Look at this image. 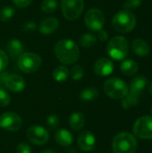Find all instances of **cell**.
Masks as SVG:
<instances>
[{"label": "cell", "instance_id": "cell-15", "mask_svg": "<svg viewBox=\"0 0 152 153\" xmlns=\"http://www.w3.org/2000/svg\"><path fill=\"white\" fill-rule=\"evenodd\" d=\"M59 26V22L55 17H47L41 21L39 26V30L41 34L49 35L55 32Z\"/></svg>", "mask_w": 152, "mask_h": 153}, {"label": "cell", "instance_id": "cell-8", "mask_svg": "<svg viewBox=\"0 0 152 153\" xmlns=\"http://www.w3.org/2000/svg\"><path fill=\"white\" fill-rule=\"evenodd\" d=\"M135 136L143 140L152 139V117L143 116L138 118L133 127Z\"/></svg>", "mask_w": 152, "mask_h": 153}, {"label": "cell", "instance_id": "cell-1", "mask_svg": "<svg viewBox=\"0 0 152 153\" xmlns=\"http://www.w3.org/2000/svg\"><path fill=\"white\" fill-rule=\"evenodd\" d=\"M54 52L58 61L64 65H73L76 63L80 57L78 45L69 39L58 40L54 47Z\"/></svg>", "mask_w": 152, "mask_h": 153}, {"label": "cell", "instance_id": "cell-13", "mask_svg": "<svg viewBox=\"0 0 152 153\" xmlns=\"http://www.w3.org/2000/svg\"><path fill=\"white\" fill-rule=\"evenodd\" d=\"M93 70L94 73L99 76H108L114 71V64L110 59L102 57L96 61L93 66Z\"/></svg>", "mask_w": 152, "mask_h": 153}, {"label": "cell", "instance_id": "cell-6", "mask_svg": "<svg viewBox=\"0 0 152 153\" xmlns=\"http://www.w3.org/2000/svg\"><path fill=\"white\" fill-rule=\"evenodd\" d=\"M42 59L39 55L32 52L22 53L17 58V65L19 69L25 74H32L39 70L41 66Z\"/></svg>", "mask_w": 152, "mask_h": 153}, {"label": "cell", "instance_id": "cell-28", "mask_svg": "<svg viewBox=\"0 0 152 153\" xmlns=\"http://www.w3.org/2000/svg\"><path fill=\"white\" fill-rule=\"evenodd\" d=\"M84 71L80 65H74L69 70V76L74 81H80L83 78Z\"/></svg>", "mask_w": 152, "mask_h": 153}, {"label": "cell", "instance_id": "cell-21", "mask_svg": "<svg viewBox=\"0 0 152 153\" xmlns=\"http://www.w3.org/2000/svg\"><path fill=\"white\" fill-rule=\"evenodd\" d=\"M99 95V92L96 88L88 87V88L83 89L81 91L79 95V99L82 102H90V101L97 100Z\"/></svg>", "mask_w": 152, "mask_h": 153}, {"label": "cell", "instance_id": "cell-18", "mask_svg": "<svg viewBox=\"0 0 152 153\" xmlns=\"http://www.w3.org/2000/svg\"><path fill=\"white\" fill-rule=\"evenodd\" d=\"M6 50L11 57L18 58L23 53V45L19 39H13L7 42Z\"/></svg>", "mask_w": 152, "mask_h": 153}, {"label": "cell", "instance_id": "cell-30", "mask_svg": "<svg viewBox=\"0 0 152 153\" xmlns=\"http://www.w3.org/2000/svg\"><path fill=\"white\" fill-rule=\"evenodd\" d=\"M47 125L49 129L54 130L59 125V117L56 115H50L47 118Z\"/></svg>", "mask_w": 152, "mask_h": 153}, {"label": "cell", "instance_id": "cell-9", "mask_svg": "<svg viewBox=\"0 0 152 153\" xmlns=\"http://www.w3.org/2000/svg\"><path fill=\"white\" fill-rule=\"evenodd\" d=\"M105 16L102 11L97 8L90 9L84 16V23L92 31H99L105 24Z\"/></svg>", "mask_w": 152, "mask_h": 153}, {"label": "cell", "instance_id": "cell-32", "mask_svg": "<svg viewBox=\"0 0 152 153\" xmlns=\"http://www.w3.org/2000/svg\"><path fill=\"white\" fill-rule=\"evenodd\" d=\"M8 65V56L4 51L0 50V72L4 71Z\"/></svg>", "mask_w": 152, "mask_h": 153}, {"label": "cell", "instance_id": "cell-4", "mask_svg": "<svg viewBox=\"0 0 152 153\" xmlns=\"http://www.w3.org/2000/svg\"><path fill=\"white\" fill-rule=\"evenodd\" d=\"M128 41L122 36H116L112 38L107 46V52L108 56L116 61L125 59L128 54Z\"/></svg>", "mask_w": 152, "mask_h": 153}, {"label": "cell", "instance_id": "cell-5", "mask_svg": "<svg viewBox=\"0 0 152 153\" xmlns=\"http://www.w3.org/2000/svg\"><path fill=\"white\" fill-rule=\"evenodd\" d=\"M105 93L113 100H122L129 91V88L122 79L113 77L107 80L103 86Z\"/></svg>", "mask_w": 152, "mask_h": 153}, {"label": "cell", "instance_id": "cell-3", "mask_svg": "<svg viewBox=\"0 0 152 153\" xmlns=\"http://www.w3.org/2000/svg\"><path fill=\"white\" fill-rule=\"evenodd\" d=\"M137 145V141L133 134L122 132L115 136L112 149L114 153H135Z\"/></svg>", "mask_w": 152, "mask_h": 153}, {"label": "cell", "instance_id": "cell-14", "mask_svg": "<svg viewBox=\"0 0 152 153\" xmlns=\"http://www.w3.org/2000/svg\"><path fill=\"white\" fill-rule=\"evenodd\" d=\"M25 85V81L21 75L13 74H9L5 83V88L13 92H21L24 90Z\"/></svg>", "mask_w": 152, "mask_h": 153}, {"label": "cell", "instance_id": "cell-23", "mask_svg": "<svg viewBox=\"0 0 152 153\" xmlns=\"http://www.w3.org/2000/svg\"><path fill=\"white\" fill-rule=\"evenodd\" d=\"M53 78L57 82H64L69 77V69L65 65H58L53 71Z\"/></svg>", "mask_w": 152, "mask_h": 153}, {"label": "cell", "instance_id": "cell-39", "mask_svg": "<svg viewBox=\"0 0 152 153\" xmlns=\"http://www.w3.org/2000/svg\"><path fill=\"white\" fill-rule=\"evenodd\" d=\"M149 91H150L151 95L152 96V82H151V84H150V87H149Z\"/></svg>", "mask_w": 152, "mask_h": 153}, {"label": "cell", "instance_id": "cell-12", "mask_svg": "<svg viewBox=\"0 0 152 153\" xmlns=\"http://www.w3.org/2000/svg\"><path fill=\"white\" fill-rule=\"evenodd\" d=\"M77 145L83 152H90L95 148L96 138L90 131H83L78 136Z\"/></svg>", "mask_w": 152, "mask_h": 153}, {"label": "cell", "instance_id": "cell-38", "mask_svg": "<svg viewBox=\"0 0 152 153\" xmlns=\"http://www.w3.org/2000/svg\"><path fill=\"white\" fill-rule=\"evenodd\" d=\"M40 153H57L56 151H54V150H50V149H47V150H44V151H42Z\"/></svg>", "mask_w": 152, "mask_h": 153}, {"label": "cell", "instance_id": "cell-2", "mask_svg": "<svg viewBox=\"0 0 152 153\" xmlns=\"http://www.w3.org/2000/svg\"><path fill=\"white\" fill-rule=\"evenodd\" d=\"M112 25L118 32L128 33L135 28L136 17L130 10L124 9L115 14L112 20Z\"/></svg>", "mask_w": 152, "mask_h": 153}, {"label": "cell", "instance_id": "cell-10", "mask_svg": "<svg viewBox=\"0 0 152 153\" xmlns=\"http://www.w3.org/2000/svg\"><path fill=\"white\" fill-rule=\"evenodd\" d=\"M22 126V117L14 112H4L0 117V127L8 132H16Z\"/></svg>", "mask_w": 152, "mask_h": 153}, {"label": "cell", "instance_id": "cell-33", "mask_svg": "<svg viewBox=\"0 0 152 153\" xmlns=\"http://www.w3.org/2000/svg\"><path fill=\"white\" fill-rule=\"evenodd\" d=\"M16 153H31V148L28 143H21L16 147Z\"/></svg>", "mask_w": 152, "mask_h": 153}, {"label": "cell", "instance_id": "cell-31", "mask_svg": "<svg viewBox=\"0 0 152 153\" xmlns=\"http://www.w3.org/2000/svg\"><path fill=\"white\" fill-rule=\"evenodd\" d=\"M142 1L143 0H125L124 3V7L127 10L136 9L142 4Z\"/></svg>", "mask_w": 152, "mask_h": 153}, {"label": "cell", "instance_id": "cell-19", "mask_svg": "<svg viewBox=\"0 0 152 153\" xmlns=\"http://www.w3.org/2000/svg\"><path fill=\"white\" fill-rule=\"evenodd\" d=\"M132 50L139 56H146L150 54V45L142 39H136L132 42Z\"/></svg>", "mask_w": 152, "mask_h": 153}, {"label": "cell", "instance_id": "cell-16", "mask_svg": "<svg viewBox=\"0 0 152 153\" xmlns=\"http://www.w3.org/2000/svg\"><path fill=\"white\" fill-rule=\"evenodd\" d=\"M148 83V79L144 75H139L134 77L131 82H130V89L129 91L130 93L141 96L143 91L145 90L146 86Z\"/></svg>", "mask_w": 152, "mask_h": 153}, {"label": "cell", "instance_id": "cell-25", "mask_svg": "<svg viewBox=\"0 0 152 153\" xmlns=\"http://www.w3.org/2000/svg\"><path fill=\"white\" fill-rule=\"evenodd\" d=\"M78 42L83 48H91L97 43V37L91 33H84L81 36Z\"/></svg>", "mask_w": 152, "mask_h": 153}, {"label": "cell", "instance_id": "cell-7", "mask_svg": "<svg viewBox=\"0 0 152 153\" xmlns=\"http://www.w3.org/2000/svg\"><path fill=\"white\" fill-rule=\"evenodd\" d=\"M61 10L64 17L68 21L77 20L83 12V0H61Z\"/></svg>", "mask_w": 152, "mask_h": 153}, {"label": "cell", "instance_id": "cell-35", "mask_svg": "<svg viewBox=\"0 0 152 153\" xmlns=\"http://www.w3.org/2000/svg\"><path fill=\"white\" fill-rule=\"evenodd\" d=\"M31 2H32V0H13V4L18 8H25Z\"/></svg>", "mask_w": 152, "mask_h": 153}, {"label": "cell", "instance_id": "cell-11", "mask_svg": "<svg viewBox=\"0 0 152 153\" xmlns=\"http://www.w3.org/2000/svg\"><path fill=\"white\" fill-rule=\"evenodd\" d=\"M27 138L35 145H44L49 140V133L40 126H32L27 130Z\"/></svg>", "mask_w": 152, "mask_h": 153}, {"label": "cell", "instance_id": "cell-27", "mask_svg": "<svg viewBox=\"0 0 152 153\" xmlns=\"http://www.w3.org/2000/svg\"><path fill=\"white\" fill-rule=\"evenodd\" d=\"M15 14V10L12 6H4L0 9V22H5L12 19Z\"/></svg>", "mask_w": 152, "mask_h": 153}, {"label": "cell", "instance_id": "cell-29", "mask_svg": "<svg viewBox=\"0 0 152 153\" xmlns=\"http://www.w3.org/2000/svg\"><path fill=\"white\" fill-rule=\"evenodd\" d=\"M10 101H11V98L8 92L4 89L0 88V107L8 106Z\"/></svg>", "mask_w": 152, "mask_h": 153}, {"label": "cell", "instance_id": "cell-34", "mask_svg": "<svg viewBox=\"0 0 152 153\" xmlns=\"http://www.w3.org/2000/svg\"><path fill=\"white\" fill-rule=\"evenodd\" d=\"M37 29V25L34 22H27L22 25V30L26 32L34 31Z\"/></svg>", "mask_w": 152, "mask_h": 153}, {"label": "cell", "instance_id": "cell-40", "mask_svg": "<svg viewBox=\"0 0 152 153\" xmlns=\"http://www.w3.org/2000/svg\"><path fill=\"white\" fill-rule=\"evenodd\" d=\"M151 113H152V107H151Z\"/></svg>", "mask_w": 152, "mask_h": 153}, {"label": "cell", "instance_id": "cell-37", "mask_svg": "<svg viewBox=\"0 0 152 153\" xmlns=\"http://www.w3.org/2000/svg\"><path fill=\"white\" fill-rule=\"evenodd\" d=\"M98 38L101 41H107L108 39V32L106 30L101 29V30H99L98 31Z\"/></svg>", "mask_w": 152, "mask_h": 153}, {"label": "cell", "instance_id": "cell-24", "mask_svg": "<svg viewBox=\"0 0 152 153\" xmlns=\"http://www.w3.org/2000/svg\"><path fill=\"white\" fill-rule=\"evenodd\" d=\"M140 102V96L128 92L125 97L122 99V107L125 109H128L136 107Z\"/></svg>", "mask_w": 152, "mask_h": 153}, {"label": "cell", "instance_id": "cell-20", "mask_svg": "<svg viewBox=\"0 0 152 153\" xmlns=\"http://www.w3.org/2000/svg\"><path fill=\"white\" fill-rule=\"evenodd\" d=\"M85 116L81 112H74L70 116L69 126L72 130L77 132L83 128L85 125Z\"/></svg>", "mask_w": 152, "mask_h": 153}, {"label": "cell", "instance_id": "cell-22", "mask_svg": "<svg viewBox=\"0 0 152 153\" xmlns=\"http://www.w3.org/2000/svg\"><path fill=\"white\" fill-rule=\"evenodd\" d=\"M120 69H121V72L123 74H125L126 76H132L137 73L138 64L133 59H127V60H125L121 64Z\"/></svg>", "mask_w": 152, "mask_h": 153}, {"label": "cell", "instance_id": "cell-26", "mask_svg": "<svg viewBox=\"0 0 152 153\" xmlns=\"http://www.w3.org/2000/svg\"><path fill=\"white\" fill-rule=\"evenodd\" d=\"M40 8L46 13H52L57 8V0H43Z\"/></svg>", "mask_w": 152, "mask_h": 153}, {"label": "cell", "instance_id": "cell-36", "mask_svg": "<svg viewBox=\"0 0 152 153\" xmlns=\"http://www.w3.org/2000/svg\"><path fill=\"white\" fill-rule=\"evenodd\" d=\"M8 76H9V74L7 72H4V71L0 72V88L2 89L5 88V83H6Z\"/></svg>", "mask_w": 152, "mask_h": 153}, {"label": "cell", "instance_id": "cell-17", "mask_svg": "<svg viewBox=\"0 0 152 153\" xmlns=\"http://www.w3.org/2000/svg\"><path fill=\"white\" fill-rule=\"evenodd\" d=\"M55 140L62 147H70L73 143V136L68 130L61 129L56 133Z\"/></svg>", "mask_w": 152, "mask_h": 153}]
</instances>
